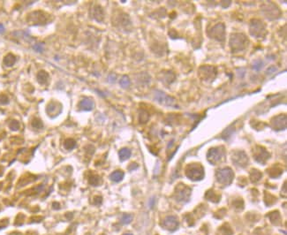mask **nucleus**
Returning <instances> with one entry per match:
<instances>
[{
  "label": "nucleus",
  "mask_w": 287,
  "mask_h": 235,
  "mask_svg": "<svg viewBox=\"0 0 287 235\" xmlns=\"http://www.w3.org/2000/svg\"><path fill=\"white\" fill-rule=\"evenodd\" d=\"M249 41L248 37L242 33H234L230 35L229 45L232 53L240 52L247 49Z\"/></svg>",
  "instance_id": "nucleus-1"
},
{
  "label": "nucleus",
  "mask_w": 287,
  "mask_h": 235,
  "mask_svg": "<svg viewBox=\"0 0 287 235\" xmlns=\"http://www.w3.org/2000/svg\"><path fill=\"white\" fill-rule=\"evenodd\" d=\"M249 33L252 36H254L257 39H262L267 34L266 26L261 20L253 19L250 21Z\"/></svg>",
  "instance_id": "nucleus-2"
},
{
  "label": "nucleus",
  "mask_w": 287,
  "mask_h": 235,
  "mask_svg": "<svg viewBox=\"0 0 287 235\" xmlns=\"http://www.w3.org/2000/svg\"><path fill=\"white\" fill-rule=\"evenodd\" d=\"M64 146H65V149L72 150L76 147V141L74 139H66L64 143Z\"/></svg>",
  "instance_id": "nucleus-24"
},
{
  "label": "nucleus",
  "mask_w": 287,
  "mask_h": 235,
  "mask_svg": "<svg viewBox=\"0 0 287 235\" xmlns=\"http://www.w3.org/2000/svg\"><path fill=\"white\" fill-rule=\"evenodd\" d=\"M208 35L210 38L218 42H224L225 39V26L223 23L215 25L211 28L210 31H208Z\"/></svg>",
  "instance_id": "nucleus-9"
},
{
  "label": "nucleus",
  "mask_w": 287,
  "mask_h": 235,
  "mask_svg": "<svg viewBox=\"0 0 287 235\" xmlns=\"http://www.w3.org/2000/svg\"><path fill=\"white\" fill-rule=\"evenodd\" d=\"M276 71H277V68H276L275 66H270L269 68H268V70H267V74H274Z\"/></svg>",
  "instance_id": "nucleus-36"
},
{
  "label": "nucleus",
  "mask_w": 287,
  "mask_h": 235,
  "mask_svg": "<svg viewBox=\"0 0 287 235\" xmlns=\"http://www.w3.org/2000/svg\"><path fill=\"white\" fill-rule=\"evenodd\" d=\"M32 126H34V127H36V128H42V126H43V125H42V122L38 119V118H35L33 121H32Z\"/></svg>",
  "instance_id": "nucleus-31"
},
{
  "label": "nucleus",
  "mask_w": 287,
  "mask_h": 235,
  "mask_svg": "<svg viewBox=\"0 0 287 235\" xmlns=\"http://www.w3.org/2000/svg\"><path fill=\"white\" fill-rule=\"evenodd\" d=\"M154 99L157 103H159L160 104H163L165 106H169V107H176L177 106V102H176L175 98L166 95L165 93H164L163 91H160V90H155Z\"/></svg>",
  "instance_id": "nucleus-5"
},
{
  "label": "nucleus",
  "mask_w": 287,
  "mask_h": 235,
  "mask_svg": "<svg viewBox=\"0 0 287 235\" xmlns=\"http://www.w3.org/2000/svg\"><path fill=\"white\" fill-rule=\"evenodd\" d=\"M4 31V27L2 24H0V34H2Z\"/></svg>",
  "instance_id": "nucleus-39"
},
{
  "label": "nucleus",
  "mask_w": 287,
  "mask_h": 235,
  "mask_svg": "<svg viewBox=\"0 0 287 235\" xmlns=\"http://www.w3.org/2000/svg\"><path fill=\"white\" fill-rule=\"evenodd\" d=\"M261 9H262V14L269 20L278 19L281 16V11L279 10V8L271 2L264 4Z\"/></svg>",
  "instance_id": "nucleus-4"
},
{
  "label": "nucleus",
  "mask_w": 287,
  "mask_h": 235,
  "mask_svg": "<svg viewBox=\"0 0 287 235\" xmlns=\"http://www.w3.org/2000/svg\"><path fill=\"white\" fill-rule=\"evenodd\" d=\"M137 81L140 82L141 84L147 85V84H149V83L150 82V76H149L147 73H141V74L138 75Z\"/></svg>",
  "instance_id": "nucleus-20"
},
{
  "label": "nucleus",
  "mask_w": 287,
  "mask_h": 235,
  "mask_svg": "<svg viewBox=\"0 0 287 235\" xmlns=\"http://www.w3.org/2000/svg\"><path fill=\"white\" fill-rule=\"evenodd\" d=\"M118 155H119V158L121 161H125V160H127L128 158H130L131 155H132V152L129 149L123 148L119 150Z\"/></svg>",
  "instance_id": "nucleus-17"
},
{
  "label": "nucleus",
  "mask_w": 287,
  "mask_h": 235,
  "mask_svg": "<svg viewBox=\"0 0 287 235\" xmlns=\"http://www.w3.org/2000/svg\"><path fill=\"white\" fill-rule=\"evenodd\" d=\"M89 184L92 185V186H98L100 184V178L97 176V175H92V176L89 178Z\"/></svg>",
  "instance_id": "nucleus-28"
},
{
  "label": "nucleus",
  "mask_w": 287,
  "mask_h": 235,
  "mask_svg": "<svg viewBox=\"0 0 287 235\" xmlns=\"http://www.w3.org/2000/svg\"><path fill=\"white\" fill-rule=\"evenodd\" d=\"M95 107V102L92 98L84 97L82 98L79 103V108L82 111L89 112L92 111Z\"/></svg>",
  "instance_id": "nucleus-12"
},
{
  "label": "nucleus",
  "mask_w": 287,
  "mask_h": 235,
  "mask_svg": "<svg viewBox=\"0 0 287 235\" xmlns=\"http://www.w3.org/2000/svg\"><path fill=\"white\" fill-rule=\"evenodd\" d=\"M164 78L163 79L162 81H164V82H167V83H172L175 80V74L172 72H170V71H168L167 74H164Z\"/></svg>",
  "instance_id": "nucleus-25"
},
{
  "label": "nucleus",
  "mask_w": 287,
  "mask_h": 235,
  "mask_svg": "<svg viewBox=\"0 0 287 235\" xmlns=\"http://www.w3.org/2000/svg\"><path fill=\"white\" fill-rule=\"evenodd\" d=\"M257 175H262V174H261V173L258 172V171H254V172H252V173H251V178H255L254 180H259L260 177H257Z\"/></svg>",
  "instance_id": "nucleus-33"
},
{
  "label": "nucleus",
  "mask_w": 287,
  "mask_h": 235,
  "mask_svg": "<svg viewBox=\"0 0 287 235\" xmlns=\"http://www.w3.org/2000/svg\"><path fill=\"white\" fill-rule=\"evenodd\" d=\"M169 36L172 37V39H176V37H177V33L175 32V30H171V31H169Z\"/></svg>",
  "instance_id": "nucleus-37"
},
{
  "label": "nucleus",
  "mask_w": 287,
  "mask_h": 235,
  "mask_svg": "<svg viewBox=\"0 0 287 235\" xmlns=\"http://www.w3.org/2000/svg\"><path fill=\"white\" fill-rule=\"evenodd\" d=\"M262 65H263V62L262 60H260V59H257L253 63V66L252 67L255 71H260L262 68Z\"/></svg>",
  "instance_id": "nucleus-27"
},
{
  "label": "nucleus",
  "mask_w": 287,
  "mask_h": 235,
  "mask_svg": "<svg viewBox=\"0 0 287 235\" xmlns=\"http://www.w3.org/2000/svg\"><path fill=\"white\" fill-rule=\"evenodd\" d=\"M33 49H34L36 51H37V52H42L44 47H43V45H42V43H37V44H35V45L33 46Z\"/></svg>",
  "instance_id": "nucleus-32"
},
{
  "label": "nucleus",
  "mask_w": 287,
  "mask_h": 235,
  "mask_svg": "<svg viewBox=\"0 0 287 235\" xmlns=\"http://www.w3.org/2000/svg\"><path fill=\"white\" fill-rule=\"evenodd\" d=\"M15 62H16V58L13 54H8L4 59V64L8 67L13 66L15 64Z\"/></svg>",
  "instance_id": "nucleus-22"
},
{
  "label": "nucleus",
  "mask_w": 287,
  "mask_h": 235,
  "mask_svg": "<svg viewBox=\"0 0 287 235\" xmlns=\"http://www.w3.org/2000/svg\"><path fill=\"white\" fill-rule=\"evenodd\" d=\"M163 226L169 231H175L178 226V219L175 216H168L164 219Z\"/></svg>",
  "instance_id": "nucleus-13"
},
{
  "label": "nucleus",
  "mask_w": 287,
  "mask_h": 235,
  "mask_svg": "<svg viewBox=\"0 0 287 235\" xmlns=\"http://www.w3.org/2000/svg\"><path fill=\"white\" fill-rule=\"evenodd\" d=\"M225 149L224 147H222V146L215 147L209 150L207 158L210 164H216L219 163L225 157Z\"/></svg>",
  "instance_id": "nucleus-7"
},
{
  "label": "nucleus",
  "mask_w": 287,
  "mask_h": 235,
  "mask_svg": "<svg viewBox=\"0 0 287 235\" xmlns=\"http://www.w3.org/2000/svg\"><path fill=\"white\" fill-rule=\"evenodd\" d=\"M92 16L98 22H102L103 20L104 13H103V9L102 8V6H100L99 4H96V5L93 6V8H92Z\"/></svg>",
  "instance_id": "nucleus-16"
},
{
  "label": "nucleus",
  "mask_w": 287,
  "mask_h": 235,
  "mask_svg": "<svg viewBox=\"0 0 287 235\" xmlns=\"http://www.w3.org/2000/svg\"><path fill=\"white\" fill-rule=\"evenodd\" d=\"M232 161L238 166L245 167L247 165V164L248 163V157H247V155L243 151H239V152H236L232 156Z\"/></svg>",
  "instance_id": "nucleus-11"
},
{
  "label": "nucleus",
  "mask_w": 287,
  "mask_h": 235,
  "mask_svg": "<svg viewBox=\"0 0 287 235\" xmlns=\"http://www.w3.org/2000/svg\"><path fill=\"white\" fill-rule=\"evenodd\" d=\"M118 24L121 25V27H123V28H124V27L126 28L127 26L131 25V21H130V19H129L128 15H126V14H125V13H122V14L118 17Z\"/></svg>",
  "instance_id": "nucleus-19"
},
{
  "label": "nucleus",
  "mask_w": 287,
  "mask_h": 235,
  "mask_svg": "<svg viewBox=\"0 0 287 235\" xmlns=\"http://www.w3.org/2000/svg\"><path fill=\"white\" fill-rule=\"evenodd\" d=\"M53 207H57V208H56V210H57V209H58V207H59V205H58V203H54V204H53Z\"/></svg>",
  "instance_id": "nucleus-40"
},
{
  "label": "nucleus",
  "mask_w": 287,
  "mask_h": 235,
  "mask_svg": "<svg viewBox=\"0 0 287 235\" xmlns=\"http://www.w3.org/2000/svg\"><path fill=\"white\" fill-rule=\"evenodd\" d=\"M132 220H133V216L132 215H123L120 221L123 225H128L132 222Z\"/></svg>",
  "instance_id": "nucleus-29"
},
{
  "label": "nucleus",
  "mask_w": 287,
  "mask_h": 235,
  "mask_svg": "<svg viewBox=\"0 0 287 235\" xmlns=\"http://www.w3.org/2000/svg\"><path fill=\"white\" fill-rule=\"evenodd\" d=\"M137 168H138V164H135V163H133V164H131L130 166H129V171H134V170L137 169Z\"/></svg>",
  "instance_id": "nucleus-38"
},
{
  "label": "nucleus",
  "mask_w": 287,
  "mask_h": 235,
  "mask_svg": "<svg viewBox=\"0 0 287 235\" xmlns=\"http://www.w3.org/2000/svg\"><path fill=\"white\" fill-rule=\"evenodd\" d=\"M259 150H257L255 152V155H254V159L260 163V164H265V162L268 160V158L269 157V154L267 152V150L263 148H261V147H258Z\"/></svg>",
  "instance_id": "nucleus-14"
},
{
  "label": "nucleus",
  "mask_w": 287,
  "mask_h": 235,
  "mask_svg": "<svg viewBox=\"0 0 287 235\" xmlns=\"http://www.w3.org/2000/svg\"><path fill=\"white\" fill-rule=\"evenodd\" d=\"M116 80H117V75H116L115 74H111L108 76V80H109L110 82H112V83L115 82Z\"/></svg>",
  "instance_id": "nucleus-35"
},
{
  "label": "nucleus",
  "mask_w": 287,
  "mask_h": 235,
  "mask_svg": "<svg viewBox=\"0 0 287 235\" xmlns=\"http://www.w3.org/2000/svg\"><path fill=\"white\" fill-rule=\"evenodd\" d=\"M9 103V99L6 96H1L0 97V103L1 104H7Z\"/></svg>",
  "instance_id": "nucleus-34"
},
{
  "label": "nucleus",
  "mask_w": 287,
  "mask_h": 235,
  "mask_svg": "<svg viewBox=\"0 0 287 235\" xmlns=\"http://www.w3.org/2000/svg\"><path fill=\"white\" fill-rule=\"evenodd\" d=\"M270 124L273 129H275L276 131L285 130L286 128V116L285 114H281L272 117L270 120Z\"/></svg>",
  "instance_id": "nucleus-10"
},
{
  "label": "nucleus",
  "mask_w": 287,
  "mask_h": 235,
  "mask_svg": "<svg viewBox=\"0 0 287 235\" xmlns=\"http://www.w3.org/2000/svg\"><path fill=\"white\" fill-rule=\"evenodd\" d=\"M119 84H120V86H121L122 88H128V87L130 86V84H131L130 79H129L128 76L125 75V76H123V77L121 78V80H119Z\"/></svg>",
  "instance_id": "nucleus-26"
},
{
  "label": "nucleus",
  "mask_w": 287,
  "mask_h": 235,
  "mask_svg": "<svg viewBox=\"0 0 287 235\" xmlns=\"http://www.w3.org/2000/svg\"><path fill=\"white\" fill-rule=\"evenodd\" d=\"M149 114L147 111L145 110H140V114H139V121L141 124H145L149 121Z\"/></svg>",
  "instance_id": "nucleus-23"
},
{
  "label": "nucleus",
  "mask_w": 287,
  "mask_h": 235,
  "mask_svg": "<svg viewBox=\"0 0 287 235\" xmlns=\"http://www.w3.org/2000/svg\"><path fill=\"white\" fill-rule=\"evenodd\" d=\"M124 176H125L124 173H123L122 171H120V170H117V171L113 172V173L111 174L110 178H111L112 181H114V182H119V181H121V180L124 178Z\"/></svg>",
  "instance_id": "nucleus-18"
},
{
  "label": "nucleus",
  "mask_w": 287,
  "mask_h": 235,
  "mask_svg": "<svg viewBox=\"0 0 287 235\" xmlns=\"http://www.w3.org/2000/svg\"><path fill=\"white\" fill-rule=\"evenodd\" d=\"M198 74L203 81H213L216 76V68L211 65H203L199 68Z\"/></svg>",
  "instance_id": "nucleus-6"
},
{
  "label": "nucleus",
  "mask_w": 287,
  "mask_h": 235,
  "mask_svg": "<svg viewBox=\"0 0 287 235\" xmlns=\"http://www.w3.org/2000/svg\"><path fill=\"white\" fill-rule=\"evenodd\" d=\"M191 194V190L187 188L186 186H182L181 187H178L177 190V197L179 201H187L188 200L189 196Z\"/></svg>",
  "instance_id": "nucleus-15"
},
{
  "label": "nucleus",
  "mask_w": 287,
  "mask_h": 235,
  "mask_svg": "<svg viewBox=\"0 0 287 235\" xmlns=\"http://www.w3.org/2000/svg\"><path fill=\"white\" fill-rule=\"evenodd\" d=\"M123 235H133L132 234H123Z\"/></svg>",
  "instance_id": "nucleus-41"
},
{
  "label": "nucleus",
  "mask_w": 287,
  "mask_h": 235,
  "mask_svg": "<svg viewBox=\"0 0 287 235\" xmlns=\"http://www.w3.org/2000/svg\"><path fill=\"white\" fill-rule=\"evenodd\" d=\"M186 175L193 181L201 180L204 178V170L201 164H189L186 169Z\"/></svg>",
  "instance_id": "nucleus-3"
},
{
  "label": "nucleus",
  "mask_w": 287,
  "mask_h": 235,
  "mask_svg": "<svg viewBox=\"0 0 287 235\" xmlns=\"http://www.w3.org/2000/svg\"><path fill=\"white\" fill-rule=\"evenodd\" d=\"M9 126H10V128H11L12 130L16 131V130H18V129H19V123L17 121V120H12V121H11V123H10V125H9Z\"/></svg>",
  "instance_id": "nucleus-30"
},
{
  "label": "nucleus",
  "mask_w": 287,
  "mask_h": 235,
  "mask_svg": "<svg viewBox=\"0 0 287 235\" xmlns=\"http://www.w3.org/2000/svg\"><path fill=\"white\" fill-rule=\"evenodd\" d=\"M49 80V74L47 72L42 70L37 74V80L40 84H45Z\"/></svg>",
  "instance_id": "nucleus-21"
},
{
  "label": "nucleus",
  "mask_w": 287,
  "mask_h": 235,
  "mask_svg": "<svg viewBox=\"0 0 287 235\" xmlns=\"http://www.w3.org/2000/svg\"><path fill=\"white\" fill-rule=\"evenodd\" d=\"M234 178V173L230 168H224L220 169L216 173V178L217 181L225 186H228Z\"/></svg>",
  "instance_id": "nucleus-8"
}]
</instances>
